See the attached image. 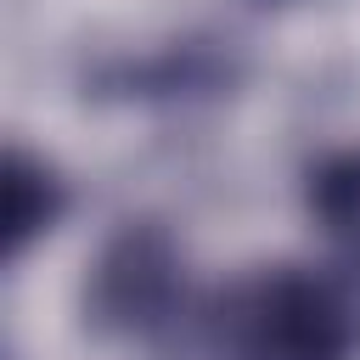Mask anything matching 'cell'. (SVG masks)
Masks as SVG:
<instances>
[{"label": "cell", "mask_w": 360, "mask_h": 360, "mask_svg": "<svg viewBox=\"0 0 360 360\" xmlns=\"http://www.w3.org/2000/svg\"><path fill=\"white\" fill-rule=\"evenodd\" d=\"M202 343L214 360H349L354 321L326 281L264 270L208 304Z\"/></svg>", "instance_id": "obj_1"}, {"label": "cell", "mask_w": 360, "mask_h": 360, "mask_svg": "<svg viewBox=\"0 0 360 360\" xmlns=\"http://www.w3.org/2000/svg\"><path fill=\"white\" fill-rule=\"evenodd\" d=\"M186 304V287H180V259L169 248L163 231L152 225H129L96 264L90 276V315L101 326H118V332H163L174 321V309Z\"/></svg>", "instance_id": "obj_2"}, {"label": "cell", "mask_w": 360, "mask_h": 360, "mask_svg": "<svg viewBox=\"0 0 360 360\" xmlns=\"http://www.w3.org/2000/svg\"><path fill=\"white\" fill-rule=\"evenodd\" d=\"M309 208L332 242L360 253V152H338L309 174Z\"/></svg>", "instance_id": "obj_3"}, {"label": "cell", "mask_w": 360, "mask_h": 360, "mask_svg": "<svg viewBox=\"0 0 360 360\" xmlns=\"http://www.w3.org/2000/svg\"><path fill=\"white\" fill-rule=\"evenodd\" d=\"M51 214H56V180L39 163H28L22 152H11V163H6V248L17 253Z\"/></svg>", "instance_id": "obj_4"}]
</instances>
